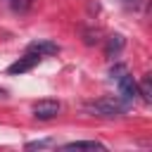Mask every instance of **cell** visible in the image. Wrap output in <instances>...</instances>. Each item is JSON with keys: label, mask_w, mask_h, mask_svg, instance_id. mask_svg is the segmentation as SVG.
I'll list each match as a JSON object with an SVG mask.
<instances>
[{"label": "cell", "mask_w": 152, "mask_h": 152, "mask_svg": "<svg viewBox=\"0 0 152 152\" xmlns=\"http://www.w3.org/2000/svg\"><path fill=\"white\" fill-rule=\"evenodd\" d=\"M86 112L93 114V116H104V119H112V116H121L124 114V104L114 97H102V100H93V102H86Z\"/></svg>", "instance_id": "1"}, {"label": "cell", "mask_w": 152, "mask_h": 152, "mask_svg": "<svg viewBox=\"0 0 152 152\" xmlns=\"http://www.w3.org/2000/svg\"><path fill=\"white\" fill-rule=\"evenodd\" d=\"M59 102L57 100H38L36 104H33V116L38 119V121H50V119H55L57 114H59Z\"/></svg>", "instance_id": "2"}, {"label": "cell", "mask_w": 152, "mask_h": 152, "mask_svg": "<svg viewBox=\"0 0 152 152\" xmlns=\"http://www.w3.org/2000/svg\"><path fill=\"white\" fill-rule=\"evenodd\" d=\"M38 62H40V55H38V52H33V50H28L24 57H19L14 64H10V66H7V71H10V74H24V71H31Z\"/></svg>", "instance_id": "3"}, {"label": "cell", "mask_w": 152, "mask_h": 152, "mask_svg": "<svg viewBox=\"0 0 152 152\" xmlns=\"http://www.w3.org/2000/svg\"><path fill=\"white\" fill-rule=\"evenodd\" d=\"M116 86H119V93L124 95V100H135V95H138V83L133 81V76L131 74H121V76H116Z\"/></svg>", "instance_id": "4"}, {"label": "cell", "mask_w": 152, "mask_h": 152, "mask_svg": "<svg viewBox=\"0 0 152 152\" xmlns=\"http://www.w3.org/2000/svg\"><path fill=\"white\" fill-rule=\"evenodd\" d=\"M28 50H33V52H38V55L43 57V55H55V52L59 50V45L52 43V40H38V43H31Z\"/></svg>", "instance_id": "5"}, {"label": "cell", "mask_w": 152, "mask_h": 152, "mask_svg": "<svg viewBox=\"0 0 152 152\" xmlns=\"http://www.w3.org/2000/svg\"><path fill=\"white\" fill-rule=\"evenodd\" d=\"M62 147L64 150H104V145L97 140H74V142H66Z\"/></svg>", "instance_id": "6"}, {"label": "cell", "mask_w": 152, "mask_h": 152, "mask_svg": "<svg viewBox=\"0 0 152 152\" xmlns=\"http://www.w3.org/2000/svg\"><path fill=\"white\" fill-rule=\"evenodd\" d=\"M121 48H124V36H112L109 40H107V48H104V55L107 57H116L119 52H121Z\"/></svg>", "instance_id": "7"}, {"label": "cell", "mask_w": 152, "mask_h": 152, "mask_svg": "<svg viewBox=\"0 0 152 152\" xmlns=\"http://www.w3.org/2000/svg\"><path fill=\"white\" fill-rule=\"evenodd\" d=\"M138 95H142V100H145V102H150V100H152V86H150V76H145V78H142V83L138 86Z\"/></svg>", "instance_id": "8"}, {"label": "cell", "mask_w": 152, "mask_h": 152, "mask_svg": "<svg viewBox=\"0 0 152 152\" xmlns=\"http://www.w3.org/2000/svg\"><path fill=\"white\" fill-rule=\"evenodd\" d=\"M48 145H52L50 138H45V140H33V142H26V150H40V147H48Z\"/></svg>", "instance_id": "9"}, {"label": "cell", "mask_w": 152, "mask_h": 152, "mask_svg": "<svg viewBox=\"0 0 152 152\" xmlns=\"http://www.w3.org/2000/svg\"><path fill=\"white\" fill-rule=\"evenodd\" d=\"M12 5H14V10H21V12H24V10L31 5V0H12Z\"/></svg>", "instance_id": "10"}, {"label": "cell", "mask_w": 152, "mask_h": 152, "mask_svg": "<svg viewBox=\"0 0 152 152\" xmlns=\"http://www.w3.org/2000/svg\"><path fill=\"white\" fill-rule=\"evenodd\" d=\"M0 97H7V90L5 88H0Z\"/></svg>", "instance_id": "11"}]
</instances>
